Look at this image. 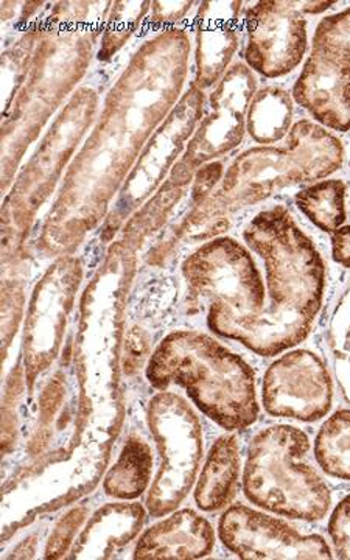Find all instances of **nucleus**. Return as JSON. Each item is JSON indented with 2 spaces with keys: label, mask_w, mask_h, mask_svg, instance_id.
I'll list each match as a JSON object with an SVG mask.
<instances>
[{
  "label": "nucleus",
  "mask_w": 350,
  "mask_h": 560,
  "mask_svg": "<svg viewBox=\"0 0 350 560\" xmlns=\"http://www.w3.org/2000/svg\"><path fill=\"white\" fill-rule=\"evenodd\" d=\"M190 50L187 32L171 27L132 54L90 138L70 162L44 226L47 248H70L105 217L149 139L183 97Z\"/></svg>",
  "instance_id": "1"
},
{
  "label": "nucleus",
  "mask_w": 350,
  "mask_h": 560,
  "mask_svg": "<svg viewBox=\"0 0 350 560\" xmlns=\"http://www.w3.org/2000/svg\"><path fill=\"white\" fill-rule=\"evenodd\" d=\"M243 238L264 260L267 305L235 341L257 355H279L311 335L323 305L326 265L283 206L257 213Z\"/></svg>",
  "instance_id": "2"
},
{
  "label": "nucleus",
  "mask_w": 350,
  "mask_h": 560,
  "mask_svg": "<svg viewBox=\"0 0 350 560\" xmlns=\"http://www.w3.org/2000/svg\"><path fill=\"white\" fill-rule=\"evenodd\" d=\"M345 149L316 121L300 120L283 147H257L235 158L215 190L194 206L186 232L208 238L228 228L232 213L257 205L285 187L326 179L340 171Z\"/></svg>",
  "instance_id": "3"
},
{
  "label": "nucleus",
  "mask_w": 350,
  "mask_h": 560,
  "mask_svg": "<svg viewBox=\"0 0 350 560\" xmlns=\"http://www.w3.org/2000/svg\"><path fill=\"white\" fill-rule=\"evenodd\" d=\"M102 27L40 24L38 43L16 95L3 108L2 190H9L28 147L80 83Z\"/></svg>",
  "instance_id": "4"
},
{
  "label": "nucleus",
  "mask_w": 350,
  "mask_h": 560,
  "mask_svg": "<svg viewBox=\"0 0 350 560\" xmlns=\"http://www.w3.org/2000/svg\"><path fill=\"white\" fill-rule=\"evenodd\" d=\"M147 377L158 389L176 383L224 430H245L259 418L256 377L248 363L209 335L178 330L151 355Z\"/></svg>",
  "instance_id": "5"
},
{
  "label": "nucleus",
  "mask_w": 350,
  "mask_h": 560,
  "mask_svg": "<svg viewBox=\"0 0 350 560\" xmlns=\"http://www.w3.org/2000/svg\"><path fill=\"white\" fill-rule=\"evenodd\" d=\"M187 311L205 313L213 334L234 340L267 305V287L246 246L213 238L184 260Z\"/></svg>",
  "instance_id": "6"
},
{
  "label": "nucleus",
  "mask_w": 350,
  "mask_h": 560,
  "mask_svg": "<svg viewBox=\"0 0 350 560\" xmlns=\"http://www.w3.org/2000/svg\"><path fill=\"white\" fill-rule=\"evenodd\" d=\"M311 440L304 431L275 425L259 431L250 442L243 490L261 510L283 517L315 522L326 517L330 490L307 463Z\"/></svg>",
  "instance_id": "7"
},
{
  "label": "nucleus",
  "mask_w": 350,
  "mask_h": 560,
  "mask_svg": "<svg viewBox=\"0 0 350 560\" xmlns=\"http://www.w3.org/2000/svg\"><path fill=\"white\" fill-rule=\"evenodd\" d=\"M98 95L92 88H81L72 95L66 108L54 121L46 138L27 162L13 184L3 205V226H25L36 210L54 194L66 165L77 147L94 124Z\"/></svg>",
  "instance_id": "8"
},
{
  "label": "nucleus",
  "mask_w": 350,
  "mask_h": 560,
  "mask_svg": "<svg viewBox=\"0 0 350 560\" xmlns=\"http://www.w3.org/2000/svg\"><path fill=\"white\" fill-rule=\"evenodd\" d=\"M149 425L161 453L147 508L153 517L171 514L189 495L202 458V427L183 397L160 393L149 407Z\"/></svg>",
  "instance_id": "9"
},
{
  "label": "nucleus",
  "mask_w": 350,
  "mask_h": 560,
  "mask_svg": "<svg viewBox=\"0 0 350 560\" xmlns=\"http://www.w3.org/2000/svg\"><path fill=\"white\" fill-rule=\"evenodd\" d=\"M256 92L257 79L253 70L243 62L231 66L210 94V113L198 125L168 178L189 186L202 165L237 149L245 138L246 117Z\"/></svg>",
  "instance_id": "10"
},
{
  "label": "nucleus",
  "mask_w": 350,
  "mask_h": 560,
  "mask_svg": "<svg viewBox=\"0 0 350 560\" xmlns=\"http://www.w3.org/2000/svg\"><path fill=\"white\" fill-rule=\"evenodd\" d=\"M206 95L197 84L191 83L189 91L180 97L171 116L154 131L150 142L140 153L135 168L121 187L117 201V215L125 217L142 205L151 194L167 180L173 167L189 140L194 138L205 114Z\"/></svg>",
  "instance_id": "11"
},
{
  "label": "nucleus",
  "mask_w": 350,
  "mask_h": 560,
  "mask_svg": "<svg viewBox=\"0 0 350 560\" xmlns=\"http://www.w3.org/2000/svg\"><path fill=\"white\" fill-rule=\"evenodd\" d=\"M246 66L265 79H280L304 60L307 20L296 2L265 0L246 11Z\"/></svg>",
  "instance_id": "12"
},
{
  "label": "nucleus",
  "mask_w": 350,
  "mask_h": 560,
  "mask_svg": "<svg viewBox=\"0 0 350 560\" xmlns=\"http://www.w3.org/2000/svg\"><path fill=\"white\" fill-rule=\"evenodd\" d=\"M334 385L326 364L311 350H291L268 368L264 408L276 418L315 422L330 411Z\"/></svg>",
  "instance_id": "13"
},
{
  "label": "nucleus",
  "mask_w": 350,
  "mask_h": 560,
  "mask_svg": "<svg viewBox=\"0 0 350 560\" xmlns=\"http://www.w3.org/2000/svg\"><path fill=\"white\" fill-rule=\"evenodd\" d=\"M219 533L224 547L246 560L331 559L324 537L301 534L289 523L243 504L221 515Z\"/></svg>",
  "instance_id": "14"
},
{
  "label": "nucleus",
  "mask_w": 350,
  "mask_h": 560,
  "mask_svg": "<svg viewBox=\"0 0 350 560\" xmlns=\"http://www.w3.org/2000/svg\"><path fill=\"white\" fill-rule=\"evenodd\" d=\"M293 101L329 130H350V62L312 49L293 86Z\"/></svg>",
  "instance_id": "15"
},
{
  "label": "nucleus",
  "mask_w": 350,
  "mask_h": 560,
  "mask_svg": "<svg viewBox=\"0 0 350 560\" xmlns=\"http://www.w3.org/2000/svg\"><path fill=\"white\" fill-rule=\"evenodd\" d=\"M80 267L75 260H60L50 267L43 282L36 287L31 313H28V359L51 355L60 342L66 316L72 308L73 296L79 289Z\"/></svg>",
  "instance_id": "16"
},
{
  "label": "nucleus",
  "mask_w": 350,
  "mask_h": 560,
  "mask_svg": "<svg viewBox=\"0 0 350 560\" xmlns=\"http://www.w3.org/2000/svg\"><path fill=\"white\" fill-rule=\"evenodd\" d=\"M243 2H202L195 18V80L205 91L219 83L238 49Z\"/></svg>",
  "instance_id": "17"
},
{
  "label": "nucleus",
  "mask_w": 350,
  "mask_h": 560,
  "mask_svg": "<svg viewBox=\"0 0 350 560\" xmlns=\"http://www.w3.org/2000/svg\"><path fill=\"white\" fill-rule=\"evenodd\" d=\"M215 545L212 525L198 512L183 510L151 526L138 541L135 558L200 559L210 555Z\"/></svg>",
  "instance_id": "18"
},
{
  "label": "nucleus",
  "mask_w": 350,
  "mask_h": 560,
  "mask_svg": "<svg viewBox=\"0 0 350 560\" xmlns=\"http://www.w3.org/2000/svg\"><path fill=\"white\" fill-rule=\"evenodd\" d=\"M147 512L138 503H109L92 515L77 539L73 559H108L138 537Z\"/></svg>",
  "instance_id": "19"
},
{
  "label": "nucleus",
  "mask_w": 350,
  "mask_h": 560,
  "mask_svg": "<svg viewBox=\"0 0 350 560\" xmlns=\"http://www.w3.org/2000/svg\"><path fill=\"white\" fill-rule=\"evenodd\" d=\"M241 477V447L235 436H221L202 467L195 501L206 512L223 510L234 499Z\"/></svg>",
  "instance_id": "20"
},
{
  "label": "nucleus",
  "mask_w": 350,
  "mask_h": 560,
  "mask_svg": "<svg viewBox=\"0 0 350 560\" xmlns=\"http://www.w3.org/2000/svg\"><path fill=\"white\" fill-rule=\"evenodd\" d=\"M293 113V97L289 92L282 88H264L250 101L246 131L254 142L271 147L289 138Z\"/></svg>",
  "instance_id": "21"
},
{
  "label": "nucleus",
  "mask_w": 350,
  "mask_h": 560,
  "mask_svg": "<svg viewBox=\"0 0 350 560\" xmlns=\"http://www.w3.org/2000/svg\"><path fill=\"white\" fill-rule=\"evenodd\" d=\"M153 456L149 444L139 438H130L124 445L119 459L106 475L105 492L114 499L135 500L150 485Z\"/></svg>",
  "instance_id": "22"
},
{
  "label": "nucleus",
  "mask_w": 350,
  "mask_h": 560,
  "mask_svg": "<svg viewBox=\"0 0 350 560\" xmlns=\"http://www.w3.org/2000/svg\"><path fill=\"white\" fill-rule=\"evenodd\" d=\"M298 209L320 231L334 234L346 221V184L341 179H324L298 191Z\"/></svg>",
  "instance_id": "23"
},
{
  "label": "nucleus",
  "mask_w": 350,
  "mask_h": 560,
  "mask_svg": "<svg viewBox=\"0 0 350 560\" xmlns=\"http://www.w3.org/2000/svg\"><path fill=\"white\" fill-rule=\"evenodd\" d=\"M315 456L327 475L350 481V410L337 411L324 422L316 436Z\"/></svg>",
  "instance_id": "24"
},
{
  "label": "nucleus",
  "mask_w": 350,
  "mask_h": 560,
  "mask_svg": "<svg viewBox=\"0 0 350 560\" xmlns=\"http://www.w3.org/2000/svg\"><path fill=\"white\" fill-rule=\"evenodd\" d=\"M150 10L151 2H113L103 27L98 60L108 61L124 49Z\"/></svg>",
  "instance_id": "25"
},
{
  "label": "nucleus",
  "mask_w": 350,
  "mask_h": 560,
  "mask_svg": "<svg viewBox=\"0 0 350 560\" xmlns=\"http://www.w3.org/2000/svg\"><path fill=\"white\" fill-rule=\"evenodd\" d=\"M313 49L350 62V9L319 22L313 35Z\"/></svg>",
  "instance_id": "26"
},
{
  "label": "nucleus",
  "mask_w": 350,
  "mask_h": 560,
  "mask_svg": "<svg viewBox=\"0 0 350 560\" xmlns=\"http://www.w3.org/2000/svg\"><path fill=\"white\" fill-rule=\"evenodd\" d=\"M335 357H337V372L341 388L350 400V296L337 315Z\"/></svg>",
  "instance_id": "27"
},
{
  "label": "nucleus",
  "mask_w": 350,
  "mask_h": 560,
  "mask_svg": "<svg viewBox=\"0 0 350 560\" xmlns=\"http://www.w3.org/2000/svg\"><path fill=\"white\" fill-rule=\"evenodd\" d=\"M88 510L84 506L77 508L70 511L68 515L60 522V525L55 529L54 536L50 537L49 547H47V558L58 559L61 558L62 552L68 551L70 544H72L73 536L77 529L80 528L81 522L86 517Z\"/></svg>",
  "instance_id": "28"
},
{
  "label": "nucleus",
  "mask_w": 350,
  "mask_h": 560,
  "mask_svg": "<svg viewBox=\"0 0 350 560\" xmlns=\"http://www.w3.org/2000/svg\"><path fill=\"white\" fill-rule=\"evenodd\" d=\"M329 536L340 559H350V495L335 508L329 522Z\"/></svg>",
  "instance_id": "29"
},
{
  "label": "nucleus",
  "mask_w": 350,
  "mask_h": 560,
  "mask_svg": "<svg viewBox=\"0 0 350 560\" xmlns=\"http://www.w3.org/2000/svg\"><path fill=\"white\" fill-rule=\"evenodd\" d=\"M223 176V164L221 162H209V164L202 165L200 171L195 173L194 187H191V202H194V206L205 201L219 187Z\"/></svg>",
  "instance_id": "30"
},
{
  "label": "nucleus",
  "mask_w": 350,
  "mask_h": 560,
  "mask_svg": "<svg viewBox=\"0 0 350 560\" xmlns=\"http://www.w3.org/2000/svg\"><path fill=\"white\" fill-rule=\"evenodd\" d=\"M194 2H151V22L154 25H173L183 21Z\"/></svg>",
  "instance_id": "31"
},
{
  "label": "nucleus",
  "mask_w": 350,
  "mask_h": 560,
  "mask_svg": "<svg viewBox=\"0 0 350 560\" xmlns=\"http://www.w3.org/2000/svg\"><path fill=\"white\" fill-rule=\"evenodd\" d=\"M147 350H149V337L145 331L140 329H132L127 337V345H125V370H136L142 364L145 359Z\"/></svg>",
  "instance_id": "32"
},
{
  "label": "nucleus",
  "mask_w": 350,
  "mask_h": 560,
  "mask_svg": "<svg viewBox=\"0 0 350 560\" xmlns=\"http://www.w3.org/2000/svg\"><path fill=\"white\" fill-rule=\"evenodd\" d=\"M331 257L341 267L350 268V226H341L331 234Z\"/></svg>",
  "instance_id": "33"
}]
</instances>
